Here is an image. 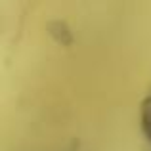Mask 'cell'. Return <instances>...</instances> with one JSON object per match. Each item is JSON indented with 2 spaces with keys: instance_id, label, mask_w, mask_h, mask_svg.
Returning a JSON list of instances; mask_svg holds the SVG:
<instances>
[{
  "instance_id": "cell-1",
  "label": "cell",
  "mask_w": 151,
  "mask_h": 151,
  "mask_svg": "<svg viewBox=\"0 0 151 151\" xmlns=\"http://www.w3.org/2000/svg\"><path fill=\"white\" fill-rule=\"evenodd\" d=\"M140 126H142L144 136L147 138V142L151 144V96L145 98L144 103H142V109H140Z\"/></svg>"
}]
</instances>
